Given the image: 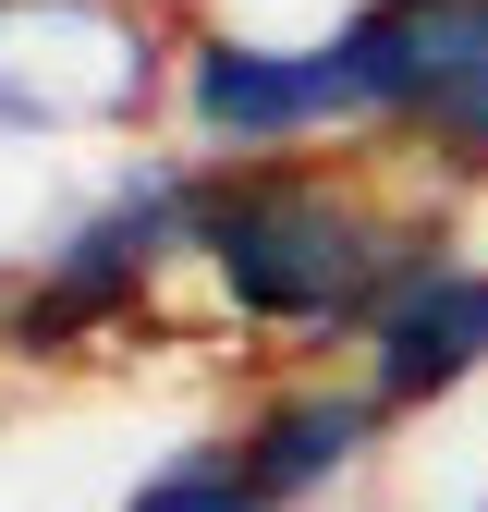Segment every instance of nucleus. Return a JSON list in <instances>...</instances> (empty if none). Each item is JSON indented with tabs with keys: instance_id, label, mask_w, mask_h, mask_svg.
Returning a JSON list of instances; mask_svg holds the SVG:
<instances>
[{
	"instance_id": "8",
	"label": "nucleus",
	"mask_w": 488,
	"mask_h": 512,
	"mask_svg": "<svg viewBox=\"0 0 488 512\" xmlns=\"http://www.w3.org/2000/svg\"><path fill=\"white\" fill-rule=\"evenodd\" d=\"M110 512H269V500H257V476H244V439L232 427H196V439H171Z\"/></svg>"
},
{
	"instance_id": "4",
	"label": "nucleus",
	"mask_w": 488,
	"mask_h": 512,
	"mask_svg": "<svg viewBox=\"0 0 488 512\" xmlns=\"http://www.w3.org/2000/svg\"><path fill=\"white\" fill-rule=\"evenodd\" d=\"M171 135L196 159H305V147H379V86H366L354 13L269 37V25H220L183 13L171 61Z\"/></svg>"
},
{
	"instance_id": "2",
	"label": "nucleus",
	"mask_w": 488,
	"mask_h": 512,
	"mask_svg": "<svg viewBox=\"0 0 488 512\" xmlns=\"http://www.w3.org/2000/svg\"><path fill=\"white\" fill-rule=\"evenodd\" d=\"M183 232H196V147L183 135L110 147V171L86 196H61L25 244V269L0 281V354L61 366L122 330H159V305L183 293Z\"/></svg>"
},
{
	"instance_id": "3",
	"label": "nucleus",
	"mask_w": 488,
	"mask_h": 512,
	"mask_svg": "<svg viewBox=\"0 0 488 512\" xmlns=\"http://www.w3.org/2000/svg\"><path fill=\"white\" fill-rule=\"evenodd\" d=\"M183 0H0V147H135L171 135Z\"/></svg>"
},
{
	"instance_id": "6",
	"label": "nucleus",
	"mask_w": 488,
	"mask_h": 512,
	"mask_svg": "<svg viewBox=\"0 0 488 512\" xmlns=\"http://www.w3.org/2000/svg\"><path fill=\"white\" fill-rule=\"evenodd\" d=\"M342 366H354L391 415H440L452 391H476V378H488V256L452 244V220H440V232L379 281V305H366V330H354Z\"/></svg>"
},
{
	"instance_id": "1",
	"label": "nucleus",
	"mask_w": 488,
	"mask_h": 512,
	"mask_svg": "<svg viewBox=\"0 0 488 512\" xmlns=\"http://www.w3.org/2000/svg\"><path fill=\"white\" fill-rule=\"evenodd\" d=\"M391 147H305V159H196V232L183 293L220 342L318 366L354 354L366 305L403 256L440 232V208L391 183Z\"/></svg>"
},
{
	"instance_id": "5",
	"label": "nucleus",
	"mask_w": 488,
	"mask_h": 512,
	"mask_svg": "<svg viewBox=\"0 0 488 512\" xmlns=\"http://www.w3.org/2000/svg\"><path fill=\"white\" fill-rule=\"evenodd\" d=\"M379 147L415 183H488V0H354Z\"/></svg>"
},
{
	"instance_id": "7",
	"label": "nucleus",
	"mask_w": 488,
	"mask_h": 512,
	"mask_svg": "<svg viewBox=\"0 0 488 512\" xmlns=\"http://www.w3.org/2000/svg\"><path fill=\"white\" fill-rule=\"evenodd\" d=\"M391 427H403V415L366 391L342 354H318V366H281L269 391L232 415V439H244V476H257V500H269V512H330V500H354L366 476H379Z\"/></svg>"
}]
</instances>
